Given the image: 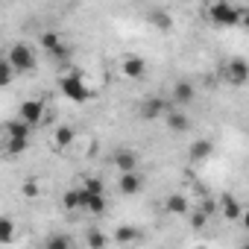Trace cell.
<instances>
[{
	"label": "cell",
	"mask_w": 249,
	"mask_h": 249,
	"mask_svg": "<svg viewBox=\"0 0 249 249\" xmlns=\"http://www.w3.org/2000/svg\"><path fill=\"white\" fill-rule=\"evenodd\" d=\"M30 132H33V126H27L24 120H18V117L6 120V123H3V135H6V153H9V156H21V153L30 147Z\"/></svg>",
	"instance_id": "obj_1"
},
{
	"label": "cell",
	"mask_w": 249,
	"mask_h": 249,
	"mask_svg": "<svg viewBox=\"0 0 249 249\" xmlns=\"http://www.w3.org/2000/svg\"><path fill=\"white\" fill-rule=\"evenodd\" d=\"M205 15H208V21H211L214 27H240V21H243V9L226 3V0L211 3V6L205 9Z\"/></svg>",
	"instance_id": "obj_2"
},
{
	"label": "cell",
	"mask_w": 249,
	"mask_h": 249,
	"mask_svg": "<svg viewBox=\"0 0 249 249\" xmlns=\"http://www.w3.org/2000/svg\"><path fill=\"white\" fill-rule=\"evenodd\" d=\"M59 88H62V94H65L71 103H85V100L91 97V88L85 85V79H82V73H79L76 68H71V71L59 79Z\"/></svg>",
	"instance_id": "obj_3"
},
{
	"label": "cell",
	"mask_w": 249,
	"mask_h": 249,
	"mask_svg": "<svg viewBox=\"0 0 249 249\" xmlns=\"http://www.w3.org/2000/svg\"><path fill=\"white\" fill-rule=\"evenodd\" d=\"M6 59H9V65L15 68V73H33V71H36V65H38L36 50H33L30 44H24V41L12 44V47H9V53H6Z\"/></svg>",
	"instance_id": "obj_4"
},
{
	"label": "cell",
	"mask_w": 249,
	"mask_h": 249,
	"mask_svg": "<svg viewBox=\"0 0 249 249\" xmlns=\"http://www.w3.org/2000/svg\"><path fill=\"white\" fill-rule=\"evenodd\" d=\"M220 76L231 85V88H243L249 82V62L234 56V59H226L223 68H220Z\"/></svg>",
	"instance_id": "obj_5"
},
{
	"label": "cell",
	"mask_w": 249,
	"mask_h": 249,
	"mask_svg": "<svg viewBox=\"0 0 249 249\" xmlns=\"http://www.w3.org/2000/svg\"><path fill=\"white\" fill-rule=\"evenodd\" d=\"M18 120H24L27 126H41V123H47V106L44 100H24L21 108H18Z\"/></svg>",
	"instance_id": "obj_6"
},
{
	"label": "cell",
	"mask_w": 249,
	"mask_h": 249,
	"mask_svg": "<svg viewBox=\"0 0 249 249\" xmlns=\"http://www.w3.org/2000/svg\"><path fill=\"white\" fill-rule=\"evenodd\" d=\"M173 106L170 103H164L161 97H147L141 106H138V117L141 120H147V123H153V120H159V117H167V111H170Z\"/></svg>",
	"instance_id": "obj_7"
},
{
	"label": "cell",
	"mask_w": 249,
	"mask_h": 249,
	"mask_svg": "<svg viewBox=\"0 0 249 249\" xmlns=\"http://www.w3.org/2000/svg\"><path fill=\"white\" fill-rule=\"evenodd\" d=\"M41 47L47 50V56L50 59H56V62H68L71 59V53H73V47H68L56 33H44L41 36Z\"/></svg>",
	"instance_id": "obj_8"
},
{
	"label": "cell",
	"mask_w": 249,
	"mask_h": 249,
	"mask_svg": "<svg viewBox=\"0 0 249 249\" xmlns=\"http://www.w3.org/2000/svg\"><path fill=\"white\" fill-rule=\"evenodd\" d=\"M111 164H114L120 173H135L141 161H138V153H135V150L120 147V150H114V156H111Z\"/></svg>",
	"instance_id": "obj_9"
},
{
	"label": "cell",
	"mask_w": 249,
	"mask_h": 249,
	"mask_svg": "<svg viewBox=\"0 0 249 249\" xmlns=\"http://www.w3.org/2000/svg\"><path fill=\"white\" fill-rule=\"evenodd\" d=\"M211 156H214V141H208V138L191 141V147H188V161H191V164H202V161H208Z\"/></svg>",
	"instance_id": "obj_10"
},
{
	"label": "cell",
	"mask_w": 249,
	"mask_h": 249,
	"mask_svg": "<svg viewBox=\"0 0 249 249\" xmlns=\"http://www.w3.org/2000/svg\"><path fill=\"white\" fill-rule=\"evenodd\" d=\"M144 188V176L135 170V173H120L117 176V191L123 194V196H135L138 191Z\"/></svg>",
	"instance_id": "obj_11"
},
{
	"label": "cell",
	"mask_w": 249,
	"mask_h": 249,
	"mask_svg": "<svg viewBox=\"0 0 249 249\" xmlns=\"http://www.w3.org/2000/svg\"><path fill=\"white\" fill-rule=\"evenodd\" d=\"M173 97V106L176 108H182V106H188V103H194V97H196V88H194V82H188V79H179L176 85H173V91H170Z\"/></svg>",
	"instance_id": "obj_12"
},
{
	"label": "cell",
	"mask_w": 249,
	"mask_h": 249,
	"mask_svg": "<svg viewBox=\"0 0 249 249\" xmlns=\"http://www.w3.org/2000/svg\"><path fill=\"white\" fill-rule=\"evenodd\" d=\"M120 73L126 76V79H144V73H147V62L141 59V56H126L120 62Z\"/></svg>",
	"instance_id": "obj_13"
},
{
	"label": "cell",
	"mask_w": 249,
	"mask_h": 249,
	"mask_svg": "<svg viewBox=\"0 0 249 249\" xmlns=\"http://www.w3.org/2000/svg\"><path fill=\"white\" fill-rule=\"evenodd\" d=\"M164 211H167L170 217H188L194 208H191L188 196H182V194H170V196L164 199Z\"/></svg>",
	"instance_id": "obj_14"
},
{
	"label": "cell",
	"mask_w": 249,
	"mask_h": 249,
	"mask_svg": "<svg viewBox=\"0 0 249 249\" xmlns=\"http://www.w3.org/2000/svg\"><path fill=\"white\" fill-rule=\"evenodd\" d=\"M243 205L231 196V194H223L220 196V214H223V220H229V223H234V220H240L243 217Z\"/></svg>",
	"instance_id": "obj_15"
},
{
	"label": "cell",
	"mask_w": 249,
	"mask_h": 249,
	"mask_svg": "<svg viewBox=\"0 0 249 249\" xmlns=\"http://www.w3.org/2000/svg\"><path fill=\"white\" fill-rule=\"evenodd\" d=\"M164 123H167V129H170V132H176V135H182V132H188V129H191V117H188L182 108H170V111H167V117H164Z\"/></svg>",
	"instance_id": "obj_16"
},
{
	"label": "cell",
	"mask_w": 249,
	"mask_h": 249,
	"mask_svg": "<svg viewBox=\"0 0 249 249\" xmlns=\"http://www.w3.org/2000/svg\"><path fill=\"white\" fill-rule=\"evenodd\" d=\"M62 205H65V211H79V208L85 205L82 188H68V191L62 194Z\"/></svg>",
	"instance_id": "obj_17"
},
{
	"label": "cell",
	"mask_w": 249,
	"mask_h": 249,
	"mask_svg": "<svg viewBox=\"0 0 249 249\" xmlns=\"http://www.w3.org/2000/svg\"><path fill=\"white\" fill-rule=\"evenodd\" d=\"M82 196H85L82 211H91V214H106V194H88V191L82 188Z\"/></svg>",
	"instance_id": "obj_18"
},
{
	"label": "cell",
	"mask_w": 249,
	"mask_h": 249,
	"mask_svg": "<svg viewBox=\"0 0 249 249\" xmlns=\"http://www.w3.org/2000/svg\"><path fill=\"white\" fill-rule=\"evenodd\" d=\"M144 234H141V229H135V226H117L114 229V240L117 243H138Z\"/></svg>",
	"instance_id": "obj_19"
},
{
	"label": "cell",
	"mask_w": 249,
	"mask_h": 249,
	"mask_svg": "<svg viewBox=\"0 0 249 249\" xmlns=\"http://www.w3.org/2000/svg\"><path fill=\"white\" fill-rule=\"evenodd\" d=\"M150 21H153L156 30H164V33L173 30V15H170L167 9H153V12H150Z\"/></svg>",
	"instance_id": "obj_20"
},
{
	"label": "cell",
	"mask_w": 249,
	"mask_h": 249,
	"mask_svg": "<svg viewBox=\"0 0 249 249\" xmlns=\"http://www.w3.org/2000/svg\"><path fill=\"white\" fill-rule=\"evenodd\" d=\"M73 138H76V129L73 126H59L56 135H53V144H56V150H65L68 144H73Z\"/></svg>",
	"instance_id": "obj_21"
},
{
	"label": "cell",
	"mask_w": 249,
	"mask_h": 249,
	"mask_svg": "<svg viewBox=\"0 0 249 249\" xmlns=\"http://www.w3.org/2000/svg\"><path fill=\"white\" fill-rule=\"evenodd\" d=\"M41 246H44V249H73V240H71V234L56 231V234H50Z\"/></svg>",
	"instance_id": "obj_22"
},
{
	"label": "cell",
	"mask_w": 249,
	"mask_h": 249,
	"mask_svg": "<svg viewBox=\"0 0 249 249\" xmlns=\"http://www.w3.org/2000/svg\"><path fill=\"white\" fill-rule=\"evenodd\" d=\"M85 243H88V249H106L108 246V237L100 229H88L85 231Z\"/></svg>",
	"instance_id": "obj_23"
},
{
	"label": "cell",
	"mask_w": 249,
	"mask_h": 249,
	"mask_svg": "<svg viewBox=\"0 0 249 249\" xmlns=\"http://www.w3.org/2000/svg\"><path fill=\"white\" fill-rule=\"evenodd\" d=\"M12 237H15V223H12V217H3L0 220V240L12 243Z\"/></svg>",
	"instance_id": "obj_24"
},
{
	"label": "cell",
	"mask_w": 249,
	"mask_h": 249,
	"mask_svg": "<svg viewBox=\"0 0 249 249\" xmlns=\"http://www.w3.org/2000/svg\"><path fill=\"white\" fill-rule=\"evenodd\" d=\"M12 76H15V68L9 65V59H3V62H0V85L6 88L12 82Z\"/></svg>",
	"instance_id": "obj_25"
},
{
	"label": "cell",
	"mask_w": 249,
	"mask_h": 249,
	"mask_svg": "<svg viewBox=\"0 0 249 249\" xmlns=\"http://www.w3.org/2000/svg\"><path fill=\"white\" fill-rule=\"evenodd\" d=\"M188 220H191V226H194V229H202V226L208 223V214H205L202 208H194V211L188 214Z\"/></svg>",
	"instance_id": "obj_26"
},
{
	"label": "cell",
	"mask_w": 249,
	"mask_h": 249,
	"mask_svg": "<svg viewBox=\"0 0 249 249\" xmlns=\"http://www.w3.org/2000/svg\"><path fill=\"white\" fill-rule=\"evenodd\" d=\"M88 194H106V188H103V179H85V185H82Z\"/></svg>",
	"instance_id": "obj_27"
},
{
	"label": "cell",
	"mask_w": 249,
	"mask_h": 249,
	"mask_svg": "<svg viewBox=\"0 0 249 249\" xmlns=\"http://www.w3.org/2000/svg\"><path fill=\"white\" fill-rule=\"evenodd\" d=\"M21 191H24V196H27V199H36V196H38V185H36V182H24V188H21Z\"/></svg>",
	"instance_id": "obj_28"
},
{
	"label": "cell",
	"mask_w": 249,
	"mask_h": 249,
	"mask_svg": "<svg viewBox=\"0 0 249 249\" xmlns=\"http://www.w3.org/2000/svg\"><path fill=\"white\" fill-rule=\"evenodd\" d=\"M240 27H243V30H246V33H249V6H246V9H243V21H240Z\"/></svg>",
	"instance_id": "obj_29"
},
{
	"label": "cell",
	"mask_w": 249,
	"mask_h": 249,
	"mask_svg": "<svg viewBox=\"0 0 249 249\" xmlns=\"http://www.w3.org/2000/svg\"><path fill=\"white\" fill-rule=\"evenodd\" d=\"M240 226H243V229H246V231H249V208H246V211H243V217H240Z\"/></svg>",
	"instance_id": "obj_30"
},
{
	"label": "cell",
	"mask_w": 249,
	"mask_h": 249,
	"mask_svg": "<svg viewBox=\"0 0 249 249\" xmlns=\"http://www.w3.org/2000/svg\"><path fill=\"white\" fill-rule=\"evenodd\" d=\"M240 249H249V237H246V240H243V246H240Z\"/></svg>",
	"instance_id": "obj_31"
},
{
	"label": "cell",
	"mask_w": 249,
	"mask_h": 249,
	"mask_svg": "<svg viewBox=\"0 0 249 249\" xmlns=\"http://www.w3.org/2000/svg\"><path fill=\"white\" fill-rule=\"evenodd\" d=\"M194 249H205V246H194Z\"/></svg>",
	"instance_id": "obj_32"
},
{
	"label": "cell",
	"mask_w": 249,
	"mask_h": 249,
	"mask_svg": "<svg viewBox=\"0 0 249 249\" xmlns=\"http://www.w3.org/2000/svg\"><path fill=\"white\" fill-rule=\"evenodd\" d=\"M38 249H44V246H38Z\"/></svg>",
	"instance_id": "obj_33"
}]
</instances>
